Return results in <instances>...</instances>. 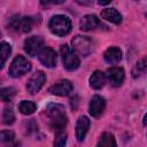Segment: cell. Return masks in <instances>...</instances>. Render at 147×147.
Listing matches in <instances>:
<instances>
[{
    "instance_id": "6da1fadb",
    "label": "cell",
    "mask_w": 147,
    "mask_h": 147,
    "mask_svg": "<svg viewBox=\"0 0 147 147\" xmlns=\"http://www.w3.org/2000/svg\"><path fill=\"white\" fill-rule=\"evenodd\" d=\"M46 114L49 119V125L52 129L60 131L67 125V115L64 107L60 103H49L46 107Z\"/></svg>"
},
{
    "instance_id": "7a4b0ae2",
    "label": "cell",
    "mask_w": 147,
    "mask_h": 147,
    "mask_svg": "<svg viewBox=\"0 0 147 147\" xmlns=\"http://www.w3.org/2000/svg\"><path fill=\"white\" fill-rule=\"evenodd\" d=\"M48 28L53 34L62 37L71 31V21L64 15H55L49 20Z\"/></svg>"
},
{
    "instance_id": "3957f363",
    "label": "cell",
    "mask_w": 147,
    "mask_h": 147,
    "mask_svg": "<svg viewBox=\"0 0 147 147\" xmlns=\"http://www.w3.org/2000/svg\"><path fill=\"white\" fill-rule=\"evenodd\" d=\"M60 53H61V56H62L63 67L67 70L72 71V70H76L79 67V64H80L79 57L68 45H62L61 48H60Z\"/></svg>"
},
{
    "instance_id": "277c9868",
    "label": "cell",
    "mask_w": 147,
    "mask_h": 147,
    "mask_svg": "<svg viewBox=\"0 0 147 147\" xmlns=\"http://www.w3.org/2000/svg\"><path fill=\"white\" fill-rule=\"evenodd\" d=\"M31 69V63L23 55H18L14 59L9 68V75L14 78H18L25 74H28Z\"/></svg>"
},
{
    "instance_id": "5b68a950",
    "label": "cell",
    "mask_w": 147,
    "mask_h": 147,
    "mask_svg": "<svg viewBox=\"0 0 147 147\" xmlns=\"http://www.w3.org/2000/svg\"><path fill=\"white\" fill-rule=\"evenodd\" d=\"M72 47L75 52L83 56H87L93 51V40L86 36H76L72 39Z\"/></svg>"
},
{
    "instance_id": "8992f818",
    "label": "cell",
    "mask_w": 147,
    "mask_h": 147,
    "mask_svg": "<svg viewBox=\"0 0 147 147\" xmlns=\"http://www.w3.org/2000/svg\"><path fill=\"white\" fill-rule=\"evenodd\" d=\"M9 26L15 30V31H20V32H29L31 31L32 26H33V20L30 16H18V15H14L10 20H9Z\"/></svg>"
},
{
    "instance_id": "52a82bcc",
    "label": "cell",
    "mask_w": 147,
    "mask_h": 147,
    "mask_svg": "<svg viewBox=\"0 0 147 147\" xmlns=\"http://www.w3.org/2000/svg\"><path fill=\"white\" fill-rule=\"evenodd\" d=\"M107 26L101 23V21L95 15H85L79 21V29L82 31H92L96 29H106Z\"/></svg>"
},
{
    "instance_id": "ba28073f",
    "label": "cell",
    "mask_w": 147,
    "mask_h": 147,
    "mask_svg": "<svg viewBox=\"0 0 147 147\" xmlns=\"http://www.w3.org/2000/svg\"><path fill=\"white\" fill-rule=\"evenodd\" d=\"M42 49H44V40H42L41 37L32 36V37H29L28 39H25V41H24V51L29 55L34 56V55L39 54Z\"/></svg>"
},
{
    "instance_id": "9c48e42d",
    "label": "cell",
    "mask_w": 147,
    "mask_h": 147,
    "mask_svg": "<svg viewBox=\"0 0 147 147\" xmlns=\"http://www.w3.org/2000/svg\"><path fill=\"white\" fill-rule=\"evenodd\" d=\"M46 82V76L42 71H37L34 72L30 79L28 80V84H26V90L30 94H36L37 92L40 91V88L44 86Z\"/></svg>"
},
{
    "instance_id": "30bf717a",
    "label": "cell",
    "mask_w": 147,
    "mask_h": 147,
    "mask_svg": "<svg viewBox=\"0 0 147 147\" xmlns=\"http://www.w3.org/2000/svg\"><path fill=\"white\" fill-rule=\"evenodd\" d=\"M74 86L68 79H61L57 83H55L53 86L49 87V92L52 94L59 95V96H67L72 91Z\"/></svg>"
},
{
    "instance_id": "8fae6325",
    "label": "cell",
    "mask_w": 147,
    "mask_h": 147,
    "mask_svg": "<svg viewBox=\"0 0 147 147\" xmlns=\"http://www.w3.org/2000/svg\"><path fill=\"white\" fill-rule=\"evenodd\" d=\"M106 78L109 80L111 86L118 87L122 85V83L124 80V70L122 68H118V67L109 68L106 72Z\"/></svg>"
},
{
    "instance_id": "7c38bea8",
    "label": "cell",
    "mask_w": 147,
    "mask_h": 147,
    "mask_svg": "<svg viewBox=\"0 0 147 147\" xmlns=\"http://www.w3.org/2000/svg\"><path fill=\"white\" fill-rule=\"evenodd\" d=\"M39 61L42 65L47 68H53L56 64V53L51 47H45L39 54H38Z\"/></svg>"
},
{
    "instance_id": "4fadbf2b",
    "label": "cell",
    "mask_w": 147,
    "mask_h": 147,
    "mask_svg": "<svg viewBox=\"0 0 147 147\" xmlns=\"http://www.w3.org/2000/svg\"><path fill=\"white\" fill-rule=\"evenodd\" d=\"M106 107V101L102 96L100 95H94L91 101H90V106H88V111L91 114V116L93 117H99Z\"/></svg>"
},
{
    "instance_id": "5bb4252c",
    "label": "cell",
    "mask_w": 147,
    "mask_h": 147,
    "mask_svg": "<svg viewBox=\"0 0 147 147\" xmlns=\"http://www.w3.org/2000/svg\"><path fill=\"white\" fill-rule=\"evenodd\" d=\"M90 127V119L86 116H80L76 124V138L78 141L84 140Z\"/></svg>"
},
{
    "instance_id": "9a60e30c",
    "label": "cell",
    "mask_w": 147,
    "mask_h": 147,
    "mask_svg": "<svg viewBox=\"0 0 147 147\" xmlns=\"http://www.w3.org/2000/svg\"><path fill=\"white\" fill-rule=\"evenodd\" d=\"M105 82H106V75L100 70H95L90 77V86L94 90H100L105 85Z\"/></svg>"
},
{
    "instance_id": "2e32d148",
    "label": "cell",
    "mask_w": 147,
    "mask_h": 147,
    "mask_svg": "<svg viewBox=\"0 0 147 147\" xmlns=\"http://www.w3.org/2000/svg\"><path fill=\"white\" fill-rule=\"evenodd\" d=\"M103 57H105V60H106L108 63L115 64V63H117V62L121 61V59H122V52H121V49L117 48V47H109V48L105 52Z\"/></svg>"
},
{
    "instance_id": "e0dca14e",
    "label": "cell",
    "mask_w": 147,
    "mask_h": 147,
    "mask_svg": "<svg viewBox=\"0 0 147 147\" xmlns=\"http://www.w3.org/2000/svg\"><path fill=\"white\" fill-rule=\"evenodd\" d=\"M101 17L111 22V23H115V24H119L122 22V15L115 9V8H106L101 11Z\"/></svg>"
},
{
    "instance_id": "ac0fdd59",
    "label": "cell",
    "mask_w": 147,
    "mask_h": 147,
    "mask_svg": "<svg viewBox=\"0 0 147 147\" xmlns=\"http://www.w3.org/2000/svg\"><path fill=\"white\" fill-rule=\"evenodd\" d=\"M96 147H117V145H116V140L114 136L109 132H105L101 134Z\"/></svg>"
},
{
    "instance_id": "d6986e66",
    "label": "cell",
    "mask_w": 147,
    "mask_h": 147,
    "mask_svg": "<svg viewBox=\"0 0 147 147\" xmlns=\"http://www.w3.org/2000/svg\"><path fill=\"white\" fill-rule=\"evenodd\" d=\"M145 74H147V55L144 56L142 59H140L132 70V76L134 78L139 77L141 75H145Z\"/></svg>"
},
{
    "instance_id": "ffe728a7",
    "label": "cell",
    "mask_w": 147,
    "mask_h": 147,
    "mask_svg": "<svg viewBox=\"0 0 147 147\" xmlns=\"http://www.w3.org/2000/svg\"><path fill=\"white\" fill-rule=\"evenodd\" d=\"M36 109H37V106L32 101H25L24 100L18 105V110L23 115H31L36 111Z\"/></svg>"
},
{
    "instance_id": "44dd1931",
    "label": "cell",
    "mask_w": 147,
    "mask_h": 147,
    "mask_svg": "<svg viewBox=\"0 0 147 147\" xmlns=\"http://www.w3.org/2000/svg\"><path fill=\"white\" fill-rule=\"evenodd\" d=\"M0 52H1V68H3V65H5V63H6L7 59H8V56L11 53L10 45L8 42H6V41H2L1 45H0Z\"/></svg>"
},
{
    "instance_id": "7402d4cb",
    "label": "cell",
    "mask_w": 147,
    "mask_h": 147,
    "mask_svg": "<svg viewBox=\"0 0 147 147\" xmlns=\"http://www.w3.org/2000/svg\"><path fill=\"white\" fill-rule=\"evenodd\" d=\"M67 133L63 130L56 131L55 139H54V147H64L67 142Z\"/></svg>"
},
{
    "instance_id": "603a6c76",
    "label": "cell",
    "mask_w": 147,
    "mask_h": 147,
    "mask_svg": "<svg viewBox=\"0 0 147 147\" xmlns=\"http://www.w3.org/2000/svg\"><path fill=\"white\" fill-rule=\"evenodd\" d=\"M2 122L3 124L10 125L15 122V115L14 111L11 110V108H5L2 111Z\"/></svg>"
},
{
    "instance_id": "cb8c5ba5",
    "label": "cell",
    "mask_w": 147,
    "mask_h": 147,
    "mask_svg": "<svg viewBox=\"0 0 147 147\" xmlns=\"http://www.w3.org/2000/svg\"><path fill=\"white\" fill-rule=\"evenodd\" d=\"M0 95H1V100L3 102H7L15 95V88L14 87H3L0 91Z\"/></svg>"
},
{
    "instance_id": "d4e9b609",
    "label": "cell",
    "mask_w": 147,
    "mask_h": 147,
    "mask_svg": "<svg viewBox=\"0 0 147 147\" xmlns=\"http://www.w3.org/2000/svg\"><path fill=\"white\" fill-rule=\"evenodd\" d=\"M0 138H1V141L3 144H11L15 139V134L11 131H1Z\"/></svg>"
},
{
    "instance_id": "484cf974",
    "label": "cell",
    "mask_w": 147,
    "mask_h": 147,
    "mask_svg": "<svg viewBox=\"0 0 147 147\" xmlns=\"http://www.w3.org/2000/svg\"><path fill=\"white\" fill-rule=\"evenodd\" d=\"M144 124L145 125H147V114L145 115V117H144Z\"/></svg>"
}]
</instances>
